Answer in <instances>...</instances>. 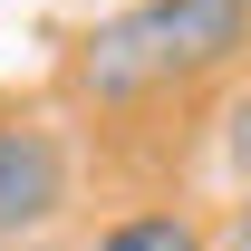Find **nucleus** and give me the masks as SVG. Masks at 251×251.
I'll return each mask as SVG.
<instances>
[{
  "label": "nucleus",
  "mask_w": 251,
  "mask_h": 251,
  "mask_svg": "<svg viewBox=\"0 0 251 251\" xmlns=\"http://www.w3.org/2000/svg\"><path fill=\"white\" fill-rule=\"evenodd\" d=\"M251 49V0H126L68 49L77 106H145V97L203 87Z\"/></svg>",
  "instance_id": "nucleus-1"
},
{
  "label": "nucleus",
  "mask_w": 251,
  "mask_h": 251,
  "mask_svg": "<svg viewBox=\"0 0 251 251\" xmlns=\"http://www.w3.org/2000/svg\"><path fill=\"white\" fill-rule=\"evenodd\" d=\"M68 203V145L29 116H0V242L49 232Z\"/></svg>",
  "instance_id": "nucleus-2"
},
{
  "label": "nucleus",
  "mask_w": 251,
  "mask_h": 251,
  "mask_svg": "<svg viewBox=\"0 0 251 251\" xmlns=\"http://www.w3.org/2000/svg\"><path fill=\"white\" fill-rule=\"evenodd\" d=\"M87 251H203V222L193 213H126V222H106Z\"/></svg>",
  "instance_id": "nucleus-3"
},
{
  "label": "nucleus",
  "mask_w": 251,
  "mask_h": 251,
  "mask_svg": "<svg viewBox=\"0 0 251 251\" xmlns=\"http://www.w3.org/2000/svg\"><path fill=\"white\" fill-rule=\"evenodd\" d=\"M222 155H232V174L251 184V87L232 97V116H222Z\"/></svg>",
  "instance_id": "nucleus-4"
},
{
  "label": "nucleus",
  "mask_w": 251,
  "mask_h": 251,
  "mask_svg": "<svg viewBox=\"0 0 251 251\" xmlns=\"http://www.w3.org/2000/svg\"><path fill=\"white\" fill-rule=\"evenodd\" d=\"M232 251H251V203H242V222H232Z\"/></svg>",
  "instance_id": "nucleus-5"
}]
</instances>
